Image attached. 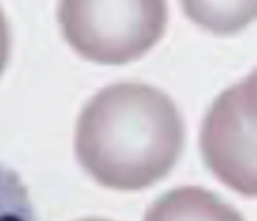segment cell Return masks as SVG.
Returning a JSON list of instances; mask_svg holds the SVG:
<instances>
[{
  "mask_svg": "<svg viewBox=\"0 0 257 221\" xmlns=\"http://www.w3.org/2000/svg\"><path fill=\"white\" fill-rule=\"evenodd\" d=\"M144 221H244V217L212 191L178 187L157 198Z\"/></svg>",
  "mask_w": 257,
  "mask_h": 221,
  "instance_id": "4",
  "label": "cell"
},
{
  "mask_svg": "<svg viewBox=\"0 0 257 221\" xmlns=\"http://www.w3.org/2000/svg\"><path fill=\"white\" fill-rule=\"evenodd\" d=\"M236 91L244 116L257 129V68L246 79L236 83Z\"/></svg>",
  "mask_w": 257,
  "mask_h": 221,
  "instance_id": "7",
  "label": "cell"
},
{
  "mask_svg": "<svg viewBox=\"0 0 257 221\" xmlns=\"http://www.w3.org/2000/svg\"><path fill=\"white\" fill-rule=\"evenodd\" d=\"M185 17L216 36H233L257 21V0H180Z\"/></svg>",
  "mask_w": 257,
  "mask_h": 221,
  "instance_id": "5",
  "label": "cell"
},
{
  "mask_svg": "<svg viewBox=\"0 0 257 221\" xmlns=\"http://www.w3.org/2000/svg\"><path fill=\"white\" fill-rule=\"evenodd\" d=\"M10 59V29L8 21L4 17V12L0 10V76L6 70Z\"/></svg>",
  "mask_w": 257,
  "mask_h": 221,
  "instance_id": "8",
  "label": "cell"
},
{
  "mask_svg": "<svg viewBox=\"0 0 257 221\" xmlns=\"http://www.w3.org/2000/svg\"><path fill=\"white\" fill-rule=\"evenodd\" d=\"M185 142L172 98L146 83L125 81L98 91L76 123L81 168L108 189L152 187L176 166Z\"/></svg>",
  "mask_w": 257,
  "mask_h": 221,
  "instance_id": "1",
  "label": "cell"
},
{
  "mask_svg": "<svg viewBox=\"0 0 257 221\" xmlns=\"http://www.w3.org/2000/svg\"><path fill=\"white\" fill-rule=\"evenodd\" d=\"M57 21L80 57L96 64H128L163 38L167 0H59Z\"/></svg>",
  "mask_w": 257,
  "mask_h": 221,
  "instance_id": "2",
  "label": "cell"
},
{
  "mask_svg": "<svg viewBox=\"0 0 257 221\" xmlns=\"http://www.w3.org/2000/svg\"><path fill=\"white\" fill-rule=\"evenodd\" d=\"M80 221H108V219H98V217H87V219H80Z\"/></svg>",
  "mask_w": 257,
  "mask_h": 221,
  "instance_id": "9",
  "label": "cell"
},
{
  "mask_svg": "<svg viewBox=\"0 0 257 221\" xmlns=\"http://www.w3.org/2000/svg\"><path fill=\"white\" fill-rule=\"evenodd\" d=\"M0 221H36L21 178L0 163Z\"/></svg>",
  "mask_w": 257,
  "mask_h": 221,
  "instance_id": "6",
  "label": "cell"
},
{
  "mask_svg": "<svg viewBox=\"0 0 257 221\" xmlns=\"http://www.w3.org/2000/svg\"><path fill=\"white\" fill-rule=\"evenodd\" d=\"M201 153L223 185L257 198V129L242 112L236 85L225 89L202 119Z\"/></svg>",
  "mask_w": 257,
  "mask_h": 221,
  "instance_id": "3",
  "label": "cell"
}]
</instances>
